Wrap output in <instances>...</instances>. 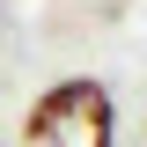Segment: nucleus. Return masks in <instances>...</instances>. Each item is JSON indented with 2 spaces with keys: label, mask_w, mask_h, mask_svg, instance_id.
I'll list each match as a JSON object with an SVG mask.
<instances>
[{
  "label": "nucleus",
  "mask_w": 147,
  "mask_h": 147,
  "mask_svg": "<svg viewBox=\"0 0 147 147\" xmlns=\"http://www.w3.org/2000/svg\"><path fill=\"white\" fill-rule=\"evenodd\" d=\"M22 147H118V96L96 74H66L22 110Z\"/></svg>",
  "instance_id": "nucleus-1"
}]
</instances>
